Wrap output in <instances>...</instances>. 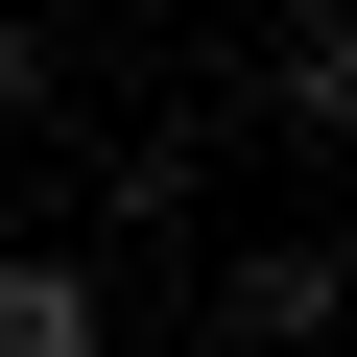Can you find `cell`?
Instances as JSON below:
<instances>
[{
  "mask_svg": "<svg viewBox=\"0 0 357 357\" xmlns=\"http://www.w3.org/2000/svg\"><path fill=\"white\" fill-rule=\"evenodd\" d=\"M0 357H119V286L48 262V238H0Z\"/></svg>",
  "mask_w": 357,
  "mask_h": 357,
  "instance_id": "6da1fadb",
  "label": "cell"
},
{
  "mask_svg": "<svg viewBox=\"0 0 357 357\" xmlns=\"http://www.w3.org/2000/svg\"><path fill=\"white\" fill-rule=\"evenodd\" d=\"M262 119H286V143L357 119V24H333V0H286V24H262Z\"/></svg>",
  "mask_w": 357,
  "mask_h": 357,
  "instance_id": "3957f363",
  "label": "cell"
},
{
  "mask_svg": "<svg viewBox=\"0 0 357 357\" xmlns=\"http://www.w3.org/2000/svg\"><path fill=\"white\" fill-rule=\"evenodd\" d=\"M333 333V262L310 238H238V286H215V357H310Z\"/></svg>",
  "mask_w": 357,
  "mask_h": 357,
  "instance_id": "7a4b0ae2",
  "label": "cell"
},
{
  "mask_svg": "<svg viewBox=\"0 0 357 357\" xmlns=\"http://www.w3.org/2000/svg\"><path fill=\"white\" fill-rule=\"evenodd\" d=\"M0 119H48V0H0Z\"/></svg>",
  "mask_w": 357,
  "mask_h": 357,
  "instance_id": "277c9868",
  "label": "cell"
}]
</instances>
